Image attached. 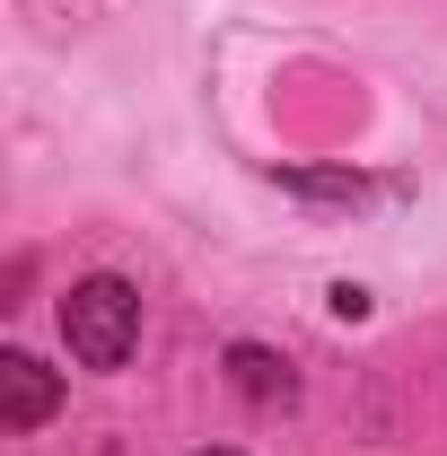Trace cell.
Returning <instances> with one entry per match:
<instances>
[{
	"mask_svg": "<svg viewBox=\"0 0 447 456\" xmlns=\"http://www.w3.org/2000/svg\"><path fill=\"white\" fill-rule=\"evenodd\" d=\"M61 334H70V360L79 369H123L132 342H141V298H132V281L88 273V281L61 298Z\"/></svg>",
	"mask_w": 447,
	"mask_h": 456,
	"instance_id": "6da1fadb",
	"label": "cell"
},
{
	"mask_svg": "<svg viewBox=\"0 0 447 456\" xmlns=\"http://www.w3.org/2000/svg\"><path fill=\"white\" fill-rule=\"evenodd\" d=\"M53 403H61V378L36 351H0V430H36Z\"/></svg>",
	"mask_w": 447,
	"mask_h": 456,
	"instance_id": "7a4b0ae2",
	"label": "cell"
},
{
	"mask_svg": "<svg viewBox=\"0 0 447 456\" xmlns=\"http://www.w3.org/2000/svg\"><path fill=\"white\" fill-rule=\"evenodd\" d=\"M228 378H237L246 403H289V360H272L264 342H237L228 351Z\"/></svg>",
	"mask_w": 447,
	"mask_h": 456,
	"instance_id": "3957f363",
	"label": "cell"
},
{
	"mask_svg": "<svg viewBox=\"0 0 447 456\" xmlns=\"http://www.w3.org/2000/svg\"><path fill=\"white\" fill-rule=\"evenodd\" d=\"M211 456H228V448H211Z\"/></svg>",
	"mask_w": 447,
	"mask_h": 456,
	"instance_id": "277c9868",
	"label": "cell"
}]
</instances>
